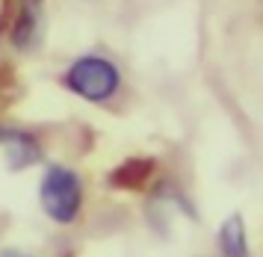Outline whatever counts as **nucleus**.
Here are the masks:
<instances>
[{"label":"nucleus","mask_w":263,"mask_h":257,"mask_svg":"<svg viewBox=\"0 0 263 257\" xmlns=\"http://www.w3.org/2000/svg\"><path fill=\"white\" fill-rule=\"evenodd\" d=\"M62 80H65V89L77 98H83L89 104H104L109 98H116V92L121 89V71L112 59L86 53L68 65Z\"/></svg>","instance_id":"1"},{"label":"nucleus","mask_w":263,"mask_h":257,"mask_svg":"<svg viewBox=\"0 0 263 257\" xmlns=\"http://www.w3.org/2000/svg\"><path fill=\"white\" fill-rule=\"evenodd\" d=\"M39 201L57 225H71L83 210V180L68 166H50L42 177Z\"/></svg>","instance_id":"2"},{"label":"nucleus","mask_w":263,"mask_h":257,"mask_svg":"<svg viewBox=\"0 0 263 257\" xmlns=\"http://www.w3.org/2000/svg\"><path fill=\"white\" fill-rule=\"evenodd\" d=\"M45 35V0H21L12 27V45L18 50H33Z\"/></svg>","instance_id":"3"},{"label":"nucleus","mask_w":263,"mask_h":257,"mask_svg":"<svg viewBox=\"0 0 263 257\" xmlns=\"http://www.w3.org/2000/svg\"><path fill=\"white\" fill-rule=\"evenodd\" d=\"M216 248L219 257H251V240H249V225L242 213H228L216 228Z\"/></svg>","instance_id":"4"},{"label":"nucleus","mask_w":263,"mask_h":257,"mask_svg":"<svg viewBox=\"0 0 263 257\" xmlns=\"http://www.w3.org/2000/svg\"><path fill=\"white\" fill-rule=\"evenodd\" d=\"M3 148H6V160L12 169H24L39 160V145L27 133H9L3 139Z\"/></svg>","instance_id":"5"},{"label":"nucleus","mask_w":263,"mask_h":257,"mask_svg":"<svg viewBox=\"0 0 263 257\" xmlns=\"http://www.w3.org/2000/svg\"><path fill=\"white\" fill-rule=\"evenodd\" d=\"M0 257H21V254H15V251H3Z\"/></svg>","instance_id":"6"},{"label":"nucleus","mask_w":263,"mask_h":257,"mask_svg":"<svg viewBox=\"0 0 263 257\" xmlns=\"http://www.w3.org/2000/svg\"><path fill=\"white\" fill-rule=\"evenodd\" d=\"M254 3H257V6H260V9H263V0H254Z\"/></svg>","instance_id":"7"}]
</instances>
